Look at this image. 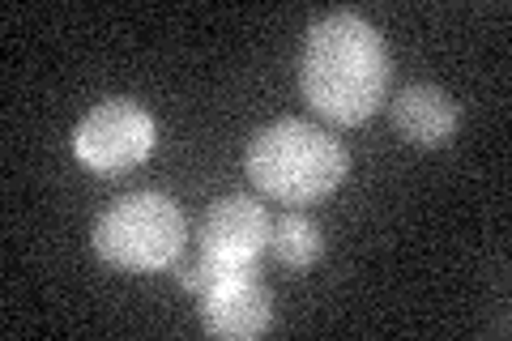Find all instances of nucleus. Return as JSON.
Returning a JSON list of instances; mask_svg holds the SVG:
<instances>
[{
	"mask_svg": "<svg viewBox=\"0 0 512 341\" xmlns=\"http://www.w3.org/2000/svg\"><path fill=\"white\" fill-rule=\"evenodd\" d=\"M393 56L380 30L350 9L308 26L299 56V90L312 111L333 124H363L389 99Z\"/></svg>",
	"mask_w": 512,
	"mask_h": 341,
	"instance_id": "1",
	"label": "nucleus"
},
{
	"mask_svg": "<svg viewBox=\"0 0 512 341\" xmlns=\"http://www.w3.org/2000/svg\"><path fill=\"white\" fill-rule=\"evenodd\" d=\"M248 180L286 205H312L346 180V150L320 124L274 120L248 141Z\"/></svg>",
	"mask_w": 512,
	"mask_h": 341,
	"instance_id": "2",
	"label": "nucleus"
},
{
	"mask_svg": "<svg viewBox=\"0 0 512 341\" xmlns=\"http://www.w3.org/2000/svg\"><path fill=\"white\" fill-rule=\"evenodd\" d=\"M99 261L124 273H154L175 265L188 243V218L167 192H128L111 201L90 231Z\"/></svg>",
	"mask_w": 512,
	"mask_h": 341,
	"instance_id": "3",
	"label": "nucleus"
},
{
	"mask_svg": "<svg viewBox=\"0 0 512 341\" xmlns=\"http://www.w3.org/2000/svg\"><path fill=\"white\" fill-rule=\"evenodd\" d=\"M158 145V120L133 99L94 103L73 128V154L94 175H124L141 167Z\"/></svg>",
	"mask_w": 512,
	"mask_h": 341,
	"instance_id": "4",
	"label": "nucleus"
},
{
	"mask_svg": "<svg viewBox=\"0 0 512 341\" xmlns=\"http://www.w3.org/2000/svg\"><path fill=\"white\" fill-rule=\"evenodd\" d=\"M269 231H274V218L256 197H222L205 209L197 226V248L227 256L235 265H256V256L269 248Z\"/></svg>",
	"mask_w": 512,
	"mask_h": 341,
	"instance_id": "5",
	"label": "nucleus"
},
{
	"mask_svg": "<svg viewBox=\"0 0 512 341\" xmlns=\"http://www.w3.org/2000/svg\"><path fill=\"white\" fill-rule=\"evenodd\" d=\"M274 320V299H269V286L256 278V269L239 273V278L222 282L218 290L201 299V324L210 337L222 341H252L269 329Z\"/></svg>",
	"mask_w": 512,
	"mask_h": 341,
	"instance_id": "6",
	"label": "nucleus"
},
{
	"mask_svg": "<svg viewBox=\"0 0 512 341\" xmlns=\"http://www.w3.org/2000/svg\"><path fill=\"white\" fill-rule=\"evenodd\" d=\"M461 107L453 103V94L427 81H414L393 94V128L419 150H440L457 137Z\"/></svg>",
	"mask_w": 512,
	"mask_h": 341,
	"instance_id": "7",
	"label": "nucleus"
},
{
	"mask_svg": "<svg viewBox=\"0 0 512 341\" xmlns=\"http://www.w3.org/2000/svg\"><path fill=\"white\" fill-rule=\"evenodd\" d=\"M320 248H325V235L308 214H282L269 231V252L278 256L286 269H308L316 265Z\"/></svg>",
	"mask_w": 512,
	"mask_h": 341,
	"instance_id": "8",
	"label": "nucleus"
},
{
	"mask_svg": "<svg viewBox=\"0 0 512 341\" xmlns=\"http://www.w3.org/2000/svg\"><path fill=\"white\" fill-rule=\"evenodd\" d=\"M248 269H256V265H235V261H227V256H214V252L197 248V256L180 269V286L188 290V295L205 299L210 290H218L222 282H231V278H239V273H248Z\"/></svg>",
	"mask_w": 512,
	"mask_h": 341,
	"instance_id": "9",
	"label": "nucleus"
}]
</instances>
